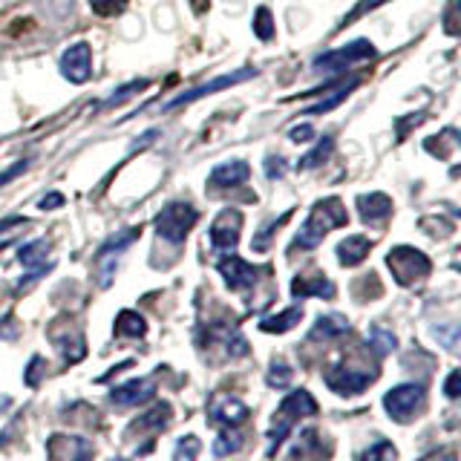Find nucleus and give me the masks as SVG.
Here are the masks:
<instances>
[{"label": "nucleus", "mask_w": 461, "mask_h": 461, "mask_svg": "<svg viewBox=\"0 0 461 461\" xmlns=\"http://www.w3.org/2000/svg\"><path fill=\"white\" fill-rule=\"evenodd\" d=\"M346 222H349V211H346L343 199L326 196L321 202H314L309 216H306V222L300 225L297 237H294V249H300V251L317 249V245H321L331 234V230L343 228Z\"/></svg>", "instance_id": "nucleus-1"}, {"label": "nucleus", "mask_w": 461, "mask_h": 461, "mask_svg": "<svg viewBox=\"0 0 461 461\" xmlns=\"http://www.w3.org/2000/svg\"><path fill=\"white\" fill-rule=\"evenodd\" d=\"M306 415H317V401L312 398L309 389H294L280 401L277 412H274V429L268 432V456L277 453V447L285 441L292 427Z\"/></svg>", "instance_id": "nucleus-2"}, {"label": "nucleus", "mask_w": 461, "mask_h": 461, "mask_svg": "<svg viewBox=\"0 0 461 461\" xmlns=\"http://www.w3.org/2000/svg\"><path fill=\"white\" fill-rule=\"evenodd\" d=\"M196 220H199V213L191 202H182V199L167 202L156 216V234L170 245H182L187 234L194 230Z\"/></svg>", "instance_id": "nucleus-3"}, {"label": "nucleus", "mask_w": 461, "mask_h": 461, "mask_svg": "<svg viewBox=\"0 0 461 461\" xmlns=\"http://www.w3.org/2000/svg\"><path fill=\"white\" fill-rule=\"evenodd\" d=\"M386 266H389V271H393L395 283L403 288L427 280L429 271H432L429 257L424 251L412 249V245H395V249L386 254Z\"/></svg>", "instance_id": "nucleus-4"}, {"label": "nucleus", "mask_w": 461, "mask_h": 461, "mask_svg": "<svg viewBox=\"0 0 461 461\" xmlns=\"http://www.w3.org/2000/svg\"><path fill=\"white\" fill-rule=\"evenodd\" d=\"M421 407H424V386L421 384H401L384 395V410L398 424L412 421L415 412Z\"/></svg>", "instance_id": "nucleus-5"}, {"label": "nucleus", "mask_w": 461, "mask_h": 461, "mask_svg": "<svg viewBox=\"0 0 461 461\" xmlns=\"http://www.w3.org/2000/svg\"><path fill=\"white\" fill-rule=\"evenodd\" d=\"M375 55H378V52H375L372 43L364 41V38H357V41L346 43V47H340V50H331V52L321 55L314 61V69L317 72H343V69H349L355 64L372 61Z\"/></svg>", "instance_id": "nucleus-6"}, {"label": "nucleus", "mask_w": 461, "mask_h": 461, "mask_svg": "<svg viewBox=\"0 0 461 461\" xmlns=\"http://www.w3.org/2000/svg\"><path fill=\"white\" fill-rule=\"evenodd\" d=\"M378 378V372H366V369H352V366H329L326 375H323V381L326 386L331 389V393H338V395H357V393H364V389Z\"/></svg>", "instance_id": "nucleus-7"}, {"label": "nucleus", "mask_w": 461, "mask_h": 461, "mask_svg": "<svg viewBox=\"0 0 461 461\" xmlns=\"http://www.w3.org/2000/svg\"><path fill=\"white\" fill-rule=\"evenodd\" d=\"M208 237L216 251H234L242 237V213L237 208H222L213 216Z\"/></svg>", "instance_id": "nucleus-8"}, {"label": "nucleus", "mask_w": 461, "mask_h": 461, "mask_svg": "<svg viewBox=\"0 0 461 461\" xmlns=\"http://www.w3.org/2000/svg\"><path fill=\"white\" fill-rule=\"evenodd\" d=\"M139 237V230L133 228V230H124V234H119L115 240H110L104 249H101L98 254H95V277H98V285L101 288H107L110 283H113V277H115V266H119V259H122V254L130 249V242H133Z\"/></svg>", "instance_id": "nucleus-9"}, {"label": "nucleus", "mask_w": 461, "mask_h": 461, "mask_svg": "<svg viewBox=\"0 0 461 461\" xmlns=\"http://www.w3.org/2000/svg\"><path fill=\"white\" fill-rule=\"evenodd\" d=\"M257 76V69L251 67H245V69H237V72H230V76H222V78H216V81H208V84H202V86H194V90H187L182 95H176L173 101H167V104L162 107L165 113L167 110H176V107H185V104H191V101H199V98H205V95H213V93H220V90H228V86H237L242 81H249Z\"/></svg>", "instance_id": "nucleus-10"}, {"label": "nucleus", "mask_w": 461, "mask_h": 461, "mask_svg": "<svg viewBox=\"0 0 461 461\" xmlns=\"http://www.w3.org/2000/svg\"><path fill=\"white\" fill-rule=\"evenodd\" d=\"M61 76L69 84H86L93 78V47L86 41L72 43L61 55Z\"/></svg>", "instance_id": "nucleus-11"}, {"label": "nucleus", "mask_w": 461, "mask_h": 461, "mask_svg": "<svg viewBox=\"0 0 461 461\" xmlns=\"http://www.w3.org/2000/svg\"><path fill=\"white\" fill-rule=\"evenodd\" d=\"M220 274H222V280L225 285L230 288V292H249V288L257 285V277H259V271L251 266V263H245L242 257H222L220 259Z\"/></svg>", "instance_id": "nucleus-12"}, {"label": "nucleus", "mask_w": 461, "mask_h": 461, "mask_svg": "<svg viewBox=\"0 0 461 461\" xmlns=\"http://www.w3.org/2000/svg\"><path fill=\"white\" fill-rule=\"evenodd\" d=\"M156 393V381L153 378H133L122 386H113L110 401L115 407H139V403L150 401Z\"/></svg>", "instance_id": "nucleus-13"}, {"label": "nucleus", "mask_w": 461, "mask_h": 461, "mask_svg": "<svg viewBox=\"0 0 461 461\" xmlns=\"http://www.w3.org/2000/svg\"><path fill=\"white\" fill-rule=\"evenodd\" d=\"M249 176H251L249 162H245V158H230V162H222L211 170L208 185L211 187H230V191H234V187L249 182Z\"/></svg>", "instance_id": "nucleus-14"}, {"label": "nucleus", "mask_w": 461, "mask_h": 461, "mask_svg": "<svg viewBox=\"0 0 461 461\" xmlns=\"http://www.w3.org/2000/svg\"><path fill=\"white\" fill-rule=\"evenodd\" d=\"M292 294L294 297H323V300H331L338 294L335 283H331L326 274H297V277L292 280Z\"/></svg>", "instance_id": "nucleus-15"}, {"label": "nucleus", "mask_w": 461, "mask_h": 461, "mask_svg": "<svg viewBox=\"0 0 461 461\" xmlns=\"http://www.w3.org/2000/svg\"><path fill=\"white\" fill-rule=\"evenodd\" d=\"M251 415V410L245 407L240 398H216L211 403V424H225V427H237L245 418Z\"/></svg>", "instance_id": "nucleus-16"}, {"label": "nucleus", "mask_w": 461, "mask_h": 461, "mask_svg": "<svg viewBox=\"0 0 461 461\" xmlns=\"http://www.w3.org/2000/svg\"><path fill=\"white\" fill-rule=\"evenodd\" d=\"M50 338L55 343V349L61 352L69 364H78V360L86 355V346H84V338L78 329H69V323H64V335H58L55 329H50Z\"/></svg>", "instance_id": "nucleus-17"}, {"label": "nucleus", "mask_w": 461, "mask_h": 461, "mask_svg": "<svg viewBox=\"0 0 461 461\" xmlns=\"http://www.w3.org/2000/svg\"><path fill=\"white\" fill-rule=\"evenodd\" d=\"M329 453H323V436L317 429H303L294 444L288 461H323Z\"/></svg>", "instance_id": "nucleus-18"}, {"label": "nucleus", "mask_w": 461, "mask_h": 461, "mask_svg": "<svg viewBox=\"0 0 461 461\" xmlns=\"http://www.w3.org/2000/svg\"><path fill=\"white\" fill-rule=\"evenodd\" d=\"M369 251H372V240L360 237V234H352V237H346L338 245V259H340V266L352 268V266L364 263V259L369 257Z\"/></svg>", "instance_id": "nucleus-19"}, {"label": "nucleus", "mask_w": 461, "mask_h": 461, "mask_svg": "<svg viewBox=\"0 0 461 461\" xmlns=\"http://www.w3.org/2000/svg\"><path fill=\"white\" fill-rule=\"evenodd\" d=\"M357 211L364 216V222H384L393 213V199L386 194H364L357 196Z\"/></svg>", "instance_id": "nucleus-20"}, {"label": "nucleus", "mask_w": 461, "mask_h": 461, "mask_svg": "<svg viewBox=\"0 0 461 461\" xmlns=\"http://www.w3.org/2000/svg\"><path fill=\"white\" fill-rule=\"evenodd\" d=\"M349 331V321H346L343 314H321L317 317V323L312 326L309 331V340H335L340 335H346Z\"/></svg>", "instance_id": "nucleus-21"}, {"label": "nucleus", "mask_w": 461, "mask_h": 461, "mask_svg": "<svg viewBox=\"0 0 461 461\" xmlns=\"http://www.w3.org/2000/svg\"><path fill=\"white\" fill-rule=\"evenodd\" d=\"M300 321H303V306H292L280 314L263 317V321H259V329L268 331V335H283V331H292Z\"/></svg>", "instance_id": "nucleus-22"}, {"label": "nucleus", "mask_w": 461, "mask_h": 461, "mask_svg": "<svg viewBox=\"0 0 461 461\" xmlns=\"http://www.w3.org/2000/svg\"><path fill=\"white\" fill-rule=\"evenodd\" d=\"M331 150H335V139H331V136H323L306 156L300 158V162H297V170H314V167H321V165L326 162V158L331 156Z\"/></svg>", "instance_id": "nucleus-23"}, {"label": "nucleus", "mask_w": 461, "mask_h": 461, "mask_svg": "<svg viewBox=\"0 0 461 461\" xmlns=\"http://www.w3.org/2000/svg\"><path fill=\"white\" fill-rule=\"evenodd\" d=\"M148 331V323L139 312H122L115 317V335L119 338H141Z\"/></svg>", "instance_id": "nucleus-24"}, {"label": "nucleus", "mask_w": 461, "mask_h": 461, "mask_svg": "<svg viewBox=\"0 0 461 461\" xmlns=\"http://www.w3.org/2000/svg\"><path fill=\"white\" fill-rule=\"evenodd\" d=\"M366 343L372 346V352L378 355V357L389 355V352H393L395 346H398V340H395L393 331H386V329H381V326H372V329H369Z\"/></svg>", "instance_id": "nucleus-25"}, {"label": "nucleus", "mask_w": 461, "mask_h": 461, "mask_svg": "<svg viewBox=\"0 0 461 461\" xmlns=\"http://www.w3.org/2000/svg\"><path fill=\"white\" fill-rule=\"evenodd\" d=\"M242 444H245L242 432H237L234 427H225L222 436L213 441V456H230V453H237Z\"/></svg>", "instance_id": "nucleus-26"}, {"label": "nucleus", "mask_w": 461, "mask_h": 461, "mask_svg": "<svg viewBox=\"0 0 461 461\" xmlns=\"http://www.w3.org/2000/svg\"><path fill=\"white\" fill-rule=\"evenodd\" d=\"M357 84H360V78H357V76H355V78H349V81H346V86H340V90H338L335 95H329V98H323V101H321V104L309 107V113H317V115H321V113H331V110H335L338 104H343L346 95H349Z\"/></svg>", "instance_id": "nucleus-27"}, {"label": "nucleus", "mask_w": 461, "mask_h": 461, "mask_svg": "<svg viewBox=\"0 0 461 461\" xmlns=\"http://www.w3.org/2000/svg\"><path fill=\"white\" fill-rule=\"evenodd\" d=\"M251 26H254V35H257L259 41H266V43L274 38V32H277V26H274V14H271L266 6H259V9L254 12Z\"/></svg>", "instance_id": "nucleus-28"}, {"label": "nucleus", "mask_w": 461, "mask_h": 461, "mask_svg": "<svg viewBox=\"0 0 461 461\" xmlns=\"http://www.w3.org/2000/svg\"><path fill=\"white\" fill-rule=\"evenodd\" d=\"M199 450H202V441L196 436H185L173 447V461H196Z\"/></svg>", "instance_id": "nucleus-29"}, {"label": "nucleus", "mask_w": 461, "mask_h": 461, "mask_svg": "<svg viewBox=\"0 0 461 461\" xmlns=\"http://www.w3.org/2000/svg\"><path fill=\"white\" fill-rule=\"evenodd\" d=\"M288 216H292V211H285L280 220H271L263 230H259V234L254 237V251H268L271 249V237L283 228V222L288 220Z\"/></svg>", "instance_id": "nucleus-30"}, {"label": "nucleus", "mask_w": 461, "mask_h": 461, "mask_svg": "<svg viewBox=\"0 0 461 461\" xmlns=\"http://www.w3.org/2000/svg\"><path fill=\"white\" fill-rule=\"evenodd\" d=\"M395 458H398V450L393 447V441H386V438H378L364 453V461H395Z\"/></svg>", "instance_id": "nucleus-31"}, {"label": "nucleus", "mask_w": 461, "mask_h": 461, "mask_svg": "<svg viewBox=\"0 0 461 461\" xmlns=\"http://www.w3.org/2000/svg\"><path fill=\"white\" fill-rule=\"evenodd\" d=\"M86 4H90V9L98 18H119L127 9V0H86Z\"/></svg>", "instance_id": "nucleus-32"}, {"label": "nucleus", "mask_w": 461, "mask_h": 461, "mask_svg": "<svg viewBox=\"0 0 461 461\" xmlns=\"http://www.w3.org/2000/svg\"><path fill=\"white\" fill-rule=\"evenodd\" d=\"M292 366L285 364V360H274L271 364V372H268V386H277V389H283V386H288L292 384Z\"/></svg>", "instance_id": "nucleus-33"}, {"label": "nucleus", "mask_w": 461, "mask_h": 461, "mask_svg": "<svg viewBox=\"0 0 461 461\" xmlns=\"http://www.w3.org/2000/svg\"><path fill=\"white\" fill-rule=\"evenodd\" d=\"M141 90H148V81H130L124 90H119V93H113L107 101H104V107H115V104H122V101H127L130 95H136V93H141Z\"/></svg>", "instance_id": "nucleus-34"}, {"label": "nucleus", "mask_w": 461, "mask_h": 461, "mask_svg": "<svg viewBox=\"0 0 461 461\" xmlns=\"http://www.w3.org/2000/svg\"><path fill=\"white\" fill-rule=\"evenodd\" d=\"M266 173H268V179H283L285 176V158L268 156L266 158Z\"/></svg>", "instance_id": "nucleus-35"}, {"label": "nucleus", "mask_w": 461, "mask_h": 461, "mask_svg": "<svg viewBox=\"0 0 461 461\" xmlns=\"http://www.w3.org/2000/svg\"><path fill=\"white\" fill-rule=\"evenodd\" d=\"M288 139H292L294 144H306L314 139V127L312 124H294L292 133H288Z\"/></svg>", "instance_id": "nucleus-36"}, {"label": "nucleus", "mask_w": 461, "mask_h": 461, "mask_svg": "<svg viewBox=\"0 0 461 461\" xmlns=\"http://www.w3.org/2000/svg\"><path fill=\"white\" fill-rule=\"evenodd\" d=\"M29 167V158H21V162H14L9 170H4V173H0V187H4V185H9L14 176H18V173H23Z\"/></svg>", "instance_id": "nucleus-37"}, {"label": "nucleus", "mask_w": 461, "mask_h": 461, "mask_svg": "<svg viewBox=\"0 0 461 461\" xmlns=\"http://www.w3.org/2000/svg\"><path fill=\"white\" fill-rule=\"evenodd\" d=\"M458 381H461V372L453 369V372H450V378L444 381V395H447V398H458Z\"/></svg>", "instance_id": "nucleus-38"}, {"label": "nucleus", "mask_w": 461, "mask_h": 461, "mask_svg": "<svg viewBox=\"0 0 461 461\" xmlns=\"http://www.w3.org/2000/svg\"><path fill=\"white\" fill-rule=\"evenodd\" d=\"M52 208H64V196L61 194H50L41 199V211H52Z\"/></svg>", "instance_id": "nucleus-39"}, {"label": "nucleus", "mask_w": 461, "mask_h": 461, "mask_svg": "<svg viewBox=\"0 0 461 461\" xmlns=\"http://www.w3.org/2000/svg\"><path fill=\"white\" fill-rule=\"evenodd\" d=\"M43 366V357H32V364H29V372H26V384L29 386H38V369Z\"/></svg>", "instance_id": "nucleus-40"}, {"label": "nucleus", "mask_w": 461, "mask_h": 461, "mask_svg": "<svg viewBox=\"0 0 461 461\" xmlns=\"http://www.w3.org/2000/svg\"><path fill=\"white\" fill-rule=\"evenodd\" d=\"M378 4H384V0H364V4H360L352 14H349V18H346V23H352L355 18H360V14H364L366 9H372V6H378Z\"/></svg>", "instance_id": "nucleus-41"}]
</instances>
